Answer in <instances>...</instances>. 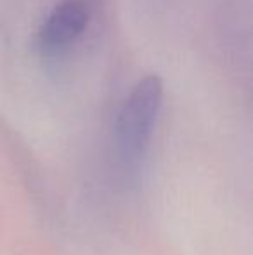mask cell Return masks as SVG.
Returning <instances> with one entry per match:
<instances>
[{
    "label": "cell",
    "mask_w": 253,
    "mask_h": 255,
    "mask_svg": "<svg viewBox=\"0 0 253 255\" xmlns=\"http://www.w3.org/2000/svg\"><path fill=\"white\" fill-rule=\"evenodd\" d=\"M163 103V82L158 75L142 77L130 94L116 118V148L127 165H135L151 142L155 125Z\"/></svg>",
    "instance_id": "6da1fadb"
},
{
    "label": "cell",
    "mask_w": 253,
    "mask_h": 255,
    "mask_svg": "<svg viewBox=\"0 0 253 255\" xmlns=\"http://www.w3.org/2000/svg\"><path fill=\"white\" fill-rule=\"evenodd\" d=\"M88 17V7L84 0H63L40 24V49L47 54H58L70 49L85 33Z\"/></svg>",
    "instance_id": "7a4b0ae2"
}]
</instances>
